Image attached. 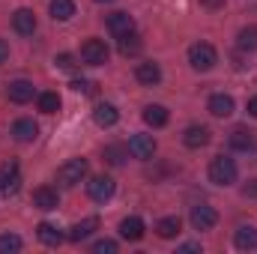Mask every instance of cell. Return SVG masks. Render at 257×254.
Returning <instances> with one entry per match:
<instances>
[{"instance_id": "9a60e30c", "label": "cell", "mask_w": 257, "mask_h": 254, "mask_svg": "<svg viewBox=\"0 0 257 254\" xmlns=\"http://www.w3.org/2000/svg\"><path fill=\"white\" fill-rule=\"evenodd\" d=\"M183 144L192 147V150L206 147V144H209V129L206 126H189L186 129V135H183Z\"/></svg>"}, {"instance_id": "5bb4252c", "label": "cell", "mask_w": 257, "mask_h": 254, "mask_svg": "<svg viewBox=\"0 0 257 254\" xmlns=\"http://www.w3.org/2000/svg\"><path fill=\"white\" fill-rule=\"evenodd\" d=\"M57 203H60V197H57V191H54V189L42 186V189L33 191V206H36V209H45V212H51V209H57Z\"/></svg>"}, {"instance_id": "7402d4cb", "label": "cell", "mask_w": 257, "mask_h": 254, "mask_svg": "<svg viewBox=\"0 0 257 254\" xmlns=\"http://www.w3.org/2000/svg\"><path fill=\"white\" fill-rule=\"evenodd\" d=\"M36 236H39V242H45V245H54V248L63 242V233H60L54 224H48V221H42V224L36 227Z\"/></svg>"}, {"instance_id": "6da1fadb", "label": "cell", "mask_w": 257, "mask_h": 254, "mask_svg": "<svg viewBox=\"0 0 257 254\" xmlns=\"http://www.w3.org/2000/svg\"><path fill=\"white\" fill-rule=\"evenodd\" d=\"M209 180L215 186H233L236 183V162L230 156H215L209 162Z\"/></svg>"}, {"instance_id": "e575fe53", "label": "cell", "mask_w": 257, "mask_h": 254, "mask_svg": "<svg viewBox=\"0 0 257 254\" xmlns=\"http://www.w3.org/2000/svg\"><path fill=\"white\" fill-rule=\"evenodd\" d=\"M200 6H206V9H221L224 0H200Z\"/></svg>"}, {"instance_id": "44dd1931", "label": "cell", "mask_w": 257, "mask_h": 254, "mask_svg": "<svg viewBox=\"0 0 257 254\" xmlns=\"http://www.w3.org/2000/svg\"><path fill=\"white\" fill-rule=\"evenodd\" d=\"M233 245H236L239 251H251V248H257V230L254 227H239V230L233 233Z\"/></svg>"}, {"instance_id": "ac0fdd59", "label": "cell", "mask_w": 257, "mask_h": 254, "mask_svg": "<svg viewBox=\"0 0 257 254\" xmlns=\"http://www.w3.org/2000/svg\"><path fill=\"white\" fill-rule=\"evenodd\" d=\"M120 236H123V239H128V242H138V239L144 236V221H141L138 215L123 218V221H120Z\"/></svg>"}, {"instance_id": "2e32d148", "label": "cell", "mask_w": 257, "mask_h": 254, "mask_svg": "<svg viewBox=\"0 0 257 254\" xmlns=\"http://www.w3.org/2000/svg\"><path fill=\"white\" fill-rule=\"evenodd\" d=\"M99 227V218L96 215H90V218H84V221H78L72 230H69V239L72 242H84L87 236H93V230Z\"/></svg>"}, {"instance_id": "8992f818", "label": "cell", "mask_w": 257, "mask_h": 254, "mask_svg": "<svg viewBox=\"0 0 257 254\" xmlns=\"http://www.w3.org/2000/svg\"><path fill=\"white\" fill-rule=\"evenodd\" d=\"M114 189H117V186H114V180H111V177H105V174H102V177H93V180L87 183V194H90L96 203L111 200V197H114Z\"/></svg>"}, {"instance_id": "74e56055", "label": "cell", "mask_w": 257, "mask_h": 254, "mask_svg": "<svg viewBox=\"0 0 257 254\" xmlns=\"http://www.w3.org/2000/svg\"><path fill=\"white\" fill-rule=\"evenodd\" d=\"M96 3H114V0H96Z\"/></svg>"}, {"instance_id": "4fadbf2b", "label": "cell", "mask_w": 257, "mask_h": 254, "mask_svg": "<svg viewBox=\"0 0 257 254\" xmlns=\"http://www.w3.org/2000/svg\"><path fill=\"white\" fill-rule=\"evenodd\" d=\"M93 120H96V126L111 129L117 120H120V111H117L114 105H108V102H99V105H96V111H93Z\"/></svg>"}, {"instance_id": "ffe728a7", "label": "cell", "mask_w": 257, "mask_h": 254, "mask_svg": "<svg viewBox=\"0 0 257 254\" xmlns=\"http://www.w3.org/2000/svg\"><path fill=\"white\" fill-rule=\"evenodd\" d=\"M12 135H15V141H21V144H27V141H36V135H39V126L33 123V120H15V126H12Z\"/></svg>"}, {"instance_id": "52a82bcc", "label": "cell", "mask_w": 257, "mask_h": 254, "mask_svg": "<svg viewBox=\"0 0 257 254\" xmlns=\"http://www.w3.org/2000/svg\"><path fill=\"white\" fill-rule=\"evenodd\" d=\"M126 150L135 156V159H153V153H156V141H153V135H132Z\"/></svg>"}, {"instance_id": "484cf974", "label": "cell", "mask_w": 257, "mask_h": 254, "mask_svg": "<svg viewBox=\"0 0 257 254\" xmlns=\"http://www.w3.org/2000/svg\"><path fill=\"white\" fill-rule=\"evenodd\" d=\"M141 48H144V42H141L138 33H126V36H120V54H123V57H135V54H141Z\"/></svg>"}, {"instance_id": "4dcf8cb0", "label": "cell", "mask_w": 257, "mask_h": 254, "mask_svg": "<svg viewBox=\"0 0 257 254\" xmlns=\"http://www.w3.org/2000/svg\"><path fill=\"white\" fill-rule=\"evenodd\" d=\"M93 251L96 254H114L117 251V242H111V239H99V242L93 245Z\"/></svg>"}, {"instance_id": "7a4b0ae2", "label": "cell", "mask_w": 257, "mask_h": 254, "mask_svg": "<svg viewBox=\"0 0 257 254\" xmlns=\"http://www.w3.org/2000/svg\"><path fill=\"white\" fill-rule=\"evenodd\" d=\"M189 63L197 72H209L212 66L218 63V54H215V48L209 42H194L192 48H189Z\"/></svg>"}, {"instance_id": "f546056e", "label": "cell", "mask_w": 257, "mask_h": 254, "mask_svg": "<svg viewBox=\"0 0 257 254\" xmlns=\"http://www.w3.org/2000/svg\"><path fill=\"white\" fill-rule=\"evenodd\" d=\"M123 153H126L123 147H108V150H105V159H108L111 165H123Z\"/></svg>"}, {"instance_id": "8d00e7d4", "label": "cell", "mask_w": 257, "mask_h": 254, "mask_svg": "<svg viewBox=\"0 0 257 254\" xmlns=\"http://www.w3.org/2000/svg\"><path fill=\"white\" fill-rule=\"evenodd\" d=\"M248 114H251V117H257V96L248 102Z\"/></svg>"}, {"instance_id": "4316f807", "label": "cell", "mask_w": 257, "mask_h": 254, "mask_svg": "<svg viewBox=\"0 0 257 254\" xmlns=\"http://www.w3.org/2000/svg\"><path fill=\"white\" fill-rule=\"evenodd\" d=\"M251 144H254V132H248V129H233L230 132V147L233 150H251Z\"/></svg>"}, {"instance_id": "30bf717a", "label": "cell", "mask_w": 257, "mask_h": 254, "mask_svg": "<svg viewBox=\"0 0 257 254\" xmlns=\"http://www.w3.org/2000/svg\"><path fill=\"white\" fill-rule=\"evenodd\" d=\"M12 27H15V33H21V36H33V30H36V15H33V9H18V12L12 15Z\"/></svg>"}, {"instance_id": "603a6c76", "label": "cell", "mask_w": 257, "mask_h": 254, "mask_svg": "<svg viewBox=\"0 0 257 254\" xmlns=\"http://www.w3.org/2000/svg\"><path fill=\"white\" fill-rule=\"evenodd\" d=\"M236 48H239V51H257V24H248V27L239 30Z\"/></svg>"}, {"instance_id": "277c9868", "label": "cell", "mask_w": 257, "mask_h": 254, "mask_svg": "<svg viewBox=\"0 0 257 254\" xmlns=\"http://www.w3.org/2000/svg\"><path fill=\"white\" fill-rule=\"evenodd\" d=\"M108 45L102 42V39H87L84 45H81V60L84 63H90V66H102V63H108Z\"/></svg>"}, {"instance_id": "cb8c5ba5", "label": "cell", "mask_w": 257, "mask_h": 254, "mask_svg": "<svg viewBox=\"0 0 257 254\" xmlns=\"http://www.w3.org/2000/svg\"><path fill=\"white\" fill-rule=\"evenodd\" d=\"M180 227H183V221H180L177 215H168V218H162V221L156 224V230H159L162 239H174V236L180 233Z\"/></svg>"}, {"instance_id": "d4e9b609", "label": "cell", "mask_w": 257, "mask_h": 254, "mask_svg": "<svg viewBox=\"0 0 257 254\" xmlns=\"http://www.w3.org/2000/svg\"><path fill=\"white\" fill-rule=\"evenodd\" d=\"M51 18L54 21H69L72 15H75V3L72 0H51Z\"/></svg>"}, {"instance_id": "f1b7e54d", "label": "cell", "mask_w": 257, "mask_h": 254, "mask_svg": "<svg viewBox=\"0 0 257 254\" xmlns=\"http://www.w3.org/2000/svg\"><path fill=\"white\" fill-rule=\"evenodd\" d=\"M12 251H21V236L3 233V236H0V254H12Z\"/></svg>"}, {"instance_id": "d590c367", "label": "cell", "mask_w": 257, "mask_h": 254, "mask_svg": "<svg viewBox=\"0 0 257 254\" xmlns=\"http://www.w3.org/2000/svg\"><path fill=\"white\" fill-rule=\"evenodd\" d=\"M6 57H9V45H6V42H3V39H0V63H3V60H6Z\"/></svg>"}, {"instance_id": "ba28073f", "label": "cell", "mask_w": 257, "mask_h": 254, "mask_svg": "<svg viewBox=\"0 0 257 254\" xmlns=\"http://www.w3.org/2000/svg\"><path fill=\"white\" fill-rule=\"evenodd\" d=\"M108 30L120 39V36H126V33H135V18L128 15V12H111L108 15Z\"/></svg>"}, {"instance_id": "1f68e13d", "label": "cell", "mask_w": 257, "mask_h": 254, "mask_svg": "<svg viewBox=\"0 0 257 254\" xmlns=\"http://www.w3.org/2000/svg\"><path fill=\"white\" fill-rule=\"evenodd\" d=\"M54 63L60 66V69H72L75 60H72V54H57V57H54Z\"/></svg>"}, {"instance_id": "3957f363", "label": "cell", "mask_w": 257, "mask_h": 254, "mask_svg": "<svg viewBox=\"0 0 257 254\" xmlns=\"http://www.w3.org/2000/svg\"><path fill=\"white\" fill-rule=\"evenodd\" d=\"M84 177H87V159H69L66 165H60V171H57V180L63 186H78Z\"/></svg>"}, {"instance_id": "d6a6232c", "label": "cell", "mask_w": 257, "mask_h": 254, "mask_svg": "<svg viewBox=\"0 0 257 254\" xmlns=\"http://www.w3.org/2000/svg\"><path fill=\"white\" fill-rule=\"evenodd\" d=\"M72 90H78V93H93V84L78 78V81H72Z\"/></svg>"}, {"instance_id": "836d02e7", "label": "cell", "mask_w": 257, "mask_h": 254, "mask_svg": "<svg viewBox=\"0 0 257 254\" xmlns=\"http://www.w3.org/2000/svg\"><path fill=\"white\" fill-rule=\"evenodd\" d=\"M242 194H245V197H257V180H251V183L242 189Z\"/></svg>"}, {"instance_id": "e0dca14e", "label": "cell", "mask_w": 257, "mask_h": 254, "mask_svg": "<svg viewBox=\"0 0 257 254\" xmlns=\"http://www.w3.org/2000/svg\"><path fill=\"white\" fill-rule=\"evenodd\" d=\"M135 78L141 81V84H147V87H153V84H159L162 81V69H159V63H141L138 69H135Z\"/></svg>"}, {"instance_id": "5b68a950", "label": "cell", "mask_w": 257, "mask_h": 254, "mask_svg": "<svg viewBox=\"0 0 257 254\" xmlns=\"http://www.w3.org/2000/svg\"><path fill=\"white\" fill-rule=\"evenodd\" d=\"M189 221H192L194 230H209V227H215L218 212L212 206H206V203H197V206H192V212H189Z\"/></svg>"}, {"instance_id": "8fae6325", "label": "cell", "mask_w": 257, "mask_h": 254, "mask_svg": "<svg viewBox=\"0 0 257 254\" xmlns=\"http://www.w3.org/2000/svg\"><path fill=\"white\" fill-rule=\"evenodd\" d=\"M33 96H36V87H33L30 81H12V84H9V102L24 105V102H30Z\"/></svg>"}, {"instance_id": "83f0119b", "label": "cell", "mask_w": 257, "mask_h": 254, "mask_svg": "<svg viewBox=\"0 0 257 254\" xmlns=\"http://www.w3.org/2000/svg\"><path fill=\"white\" fill-rule=\"evenodd\" d=\"M39 111L42 114H57L60 111V96L57 93H42L39 96Z\"/></svg>"}, {"instance_id": "9c48e42d", "label": "cell", "mask_w": 257, "mask_h": 254, "mask_svg": "<svg viewBox=\"0 0 257 254\" xmlns=\"http://www.w3.org/2000/svg\"><path fill=\"white\" fill-rule=\"evenodd\" d=\"M0 189L3 194H15V191L21 189V174H18V165H3V171H0Z\"/></svg>"}, {"instance_id": "7c38bea8", "label": "cell", "mask_w": 257, "mask_h": 254, "mask_svg": "<svg viewBox=\"0 0 257 254\" xmlns=\"http://www.w3.org/2000/svg\"><path fill=\"white\" fill-rule=\"evenodd\" d=\"M206 108H209L212 117H230L236 105H233V99H230L227 93H215V96H209V105H206Z\"/></svg>"}, {"instance_id": "d6986e66", "label": "cell", "mask_w": 257, "mask_h": 254, "mask_svg": "<svg viewBox=\"0 0 257 254\" xmlns=\"http://www.w3.org/2000/svg\"><path fill=\"white\" fill-rule=\"evenodd\" d=\"M144 123L153 126V129L168 126V108H165V105H147V108H144Z\"/></svg>"}]
</instances>
